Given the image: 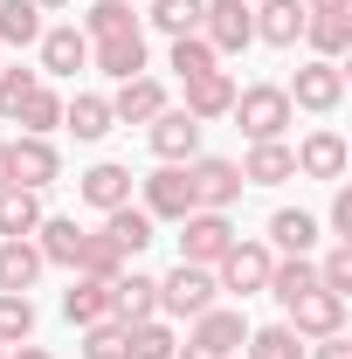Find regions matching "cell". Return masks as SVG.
<instances>
[{
    "mask_svg": "<svg viewBox=\"0 0 352 359\" xmlns=\"http://www.w3.org/2000/svg\"><path fill=\"white\" fill-rule=\"evenodd\" d=\"M269 269H276V249H269V242H235V249L215 263V283L228 290V297H263Z\"/></svg>",
    "mask_w": 352,
    "mask_h": 359,
    "instance_id": "8992f818",
    "label": "cell"
},
{
    "mask_svg": "<svg viewBox=\"0 0 352 359\" xmlns=\"http://www.w3.org/2000/svg\"><path fill=\"white\" fill-rule=\"evenodd\" d=\"M187 187H194V208H215V215H228L235 201H242V166L235 159H215V152H194L187 159Z\"/></svg>",
    "mask_w": 352,
    "mask_h": 359,
    "instance_id": "277c9868",
    "label": "cell"
},
{
    "mask_svg": "<svg viewBox=\"0 0 352 359\" xmlns=\"http://www.w3.org/2000/svg\"><path fill=\"white\" fill-rule=\"evenodd\" d=\"M132 28H138L132 0H90L83 7V35L90 42H111V35H132Z\"/></svg>",
    "mask_w": 352,
    "mask_h": 359,
    "instance_id": "e575fe53",
    "label": "cell"
},
{
    "mask_svg": "<svg viewBox=\"0 0 352 359\" xmlns=\"http://www.w3.org/2000/svg\"><path fill=\"white\" fill-rule=\"evenodd\" d=\"M318 242H325V222H318L311 208H276V215H269V249H276V256H311Z\"/></svg>",
    "mask_w": 352,
    "mask_h": 359,
    "instance_id": "d6986e66",
    "label": "cell"
},
{
    "mask_svg": "<svg viewBox=\"0 0 352 359\" xmlns=\"http://www.w3.org/2000/svg\"><path fill=\"white\" fill-rule=\"evenodd\" d=\"M249 14H256V42L269 48L304 42V0H249Z\"/></svg>",
    "mask_w": 352,
    "mask_h": 359,
    "instance_id": "e0dca14e",
    "label": "cell"
},
{
    "mask_svg": "<svg viewBox=\"0 0 352 359\" xmlns=\"http://www.w3.org/2000/svg\"><path fill=\"white\" fill-rule=\"evenodd\" d=\"M283 325H290L297 339H332V332H346V297H332V290H304V297L283 311Z\"/></svg>",
    "mask_w": 352,
    "mask_h": 359,
    "instance_id": "5bb4252c",
    "label": "cell"
},
{
    "mask_svg": "<svg viewBox=\"0 0 352 359\" xmlns=\"http://www.w3.org/2000/svg\"><path fill=\"white\" fill-rule=\"evenodd\" d=\"M111 125H118V118H111V97H97V90H76V97H62V132H76L83 145H97Z\"/></svg>",
    "mask_w": 352,
    "mask_h": 359,
    "instance_id": "7402d4cb",
    "label": "cell"
},
{
    "mask_svg": "<svg viewBox=\"0 0 352 359\" xmlns=\"http://www.w3.org/2000/svg\"><path fill=\"white\" fill-rule=\"evenodd\" d=\"M42 249L28 242V235H14V242H0V290H35V276H42Z\"/></svg>",
    "mask_w": 352,
    "mask_h": 359,
    "instance_id": "83f0119b",
    "label": "cell"
},
{
    "mask_svg": "<svg viewBox=\"0 0 352 359\" xmlns=\"http://www.w3.org/2000/svg\"><path fill=\"white\" fill-rule=\"evenodd\" d=\"M0 187H7V145H0Z\"/></svg>",
    "mask_w": 352,
    "mask_h": 359,
    "instance_id": "c3c4849f",
    "label": "cell"
},
{
    "mask_svg": "<svg viewBox=\"0 0 352 359\" xmlns=\"http://www.w3.org/2000/svg\"><path fill=\"white\" fill-rule=\"evenodd\" d=\"M325 228H332V242H352V187L346 180H332V215H325Z\"/></svg>",
    "mask_w": 352,
    "mask_h": 359,
    "instance_id": "7bdbcfd3",
    "label": "cell"
},
{
    "mask_svg": "<svg viewBox=\"0 0 352 359\" xmlns=\"http://www.w3.org/2000/svg\"><path fill=\"white\" fill-rule=\"evenodd\" d=\"M14 125H21V132H35V138L62 132V97H55L48 83H35V90H28V104L14 111Z\"/></svg>",
    "mask_w": 352,
    "mask_h": 359,
    "instance_id": "d590c367",
    "label": "cell"
},
{
    "mask_svg": "<svg viewBox=\"0 0 352 359\" xmlns=\"http://www.w3.org/2000/svg\"><path fill=\"white\" fill-rule=\"evenodd\" d=\"M304 290H318V263H311V256H276V269H269V297L290 311Z\"/></svg>",
    "mask_w": 352,
    "mask_h": 359,
    "instance_id": "1f68e13d",
    "label": "cell"
},
{
    "mask_svg": "<svg viewBox=\"0 0 352 359\" xmlns=\"http://www.w3.org/2000/svg\"><path fill=\"white\" fill-rule=\"evenodd\" d=\"M21 339H35V304L28 290H0V346H21Z\"/></svg>",
    "mask_w": 352,
    "mask_h": 359,
    "instance_id": "74e56055",
    "label": "cell"
},
{
    "mask_svg": "<svg viewBox=\"0 0 352 359\" xmlns=\"http://www.w3.org/2000/svg\"><path fill=\"white\" fill-rule=\"evenodd\" d=\"M318 290L352 297V242H332V249H325V263H318Z\"/></svg>",
    "mask_w": 352,
    "mask_h": 359,
    "instance_id": "60d3db41",
    "label": "cell"
},
{
    "mask_svg": "<svg viewBox=\"0 0 352 359\" xmlns=\"http://www.w3.org/2000/svg\"><path fill=\"white\" fill-rule=\"evenodd\" d=\"M35 83H42V69H7V62H0V125H14V111L28 104Z\"/></svg>",
    "mask_w": 352,
    "mask_h": 359,
    "instance_id": "b9f144b4",
    "label": "cell"
},
{
    "mask_svg": "<svg viewBox=\"0 0 352 359\" xmlns=\"http://www.w3.org/2000/svg\"><path fill=\"white\" fill-rule=\"evenodd\" d=\"M242 353H249V359H304V339H297L290 325H249Z\"/></svg>",
    "mask_w": 352,
    "mask_h": 359,
    "instance_id": "8d00e7d4",
    "label": "cell"
},
{
    "mask_svg": "<svg viewBox=\"0 0 352 359\" xmlns=\"http://www.w3.org/2000/svg\"><path fill=\"white\" fill-rule=\"evenodd\" d=\"M111 318H118V325L159 318V276H145V269H118V276H111Z\"/></svg>",
    "mask_w": 352,
    "mask_h": 359,
    "instance_id": "2e32d148",
    "label": "cell"
},
{
    "mask_svg": "<svg viewBox=\"0 0 352 359\" xmlns=\"http://www.w3.org/2000/svg\"><path fill=\"white\" fill-rule=\"evenodd\" d=\"M62 180V152H55V138H35V132H21L14 145H7V187H55Z\"/></svg>",
    "mask_w": 352,
    "mask_h": 359,
    "instance_id": "ba28073f",
    "label": "cell"
},
{
    "mask_svg": "<svg viewBox=\"0 0 352 359\" xmlns=\"http://www.w3.org/2000/svg\"><path fill=\"white\" fill-rule=\"evenodd\" d=\"M152 215H145V208H132V201H125V208H111V215H104V235H111V242H118V249H125V263H132V256H145V249H152V242H159V235H152Z\"/></svg>",
    "mask_w": 352,
    "mask_h": 359,
    "instance_id": "d4e9b609",
    "label": "cell"
},
{
    "mask_svg": "<svg viewBox=\"0 0 352 359\" xmlns=\"http://www.w3.org/2000/svg\"><path fill=\"white\" fill-rule=\"evenodd\" d=\"M228 118H235V132L249 138V145H263V138H283L290 132V97H283V83H242L235 90V104H228Z\"/></svg>",
    "mask_w": 352,
    "mask_h": 359,
    "instance_id": "6da1fadb",
    "label": "cell"
},
{
    "mask_svg": "<svg viewBox=\"0 0 352 359\" xmlns=\"http://www.w3.org/2000/svg\"><path fill=\"white\" fill-rule=\"evenodd\" d=\"M42 7L35 0H0V48H35L42 42Z\"/></svg>",
    "mask_w": 352,
    "mask_h": 359,
    "instance_id": "4dcf8cb0",
    "label": "cell"
},
{
    "mask_svg": "<svg viewBox=\"0 0 352 359\" xmlns=\"http://www.w3.org/2000/svg\"><path fill=\"white\" fill-rule=\"evenodd\" d=\"M118 269H125V249H118V242H111L104 228H97V235L83 228V249H76V276H97V283H111Z\"/></svg>",
    "mask_w": 352,
    "mask_h": 359,
    "instance_id": "836d02e7",
    "label": "cell"
},
{
    "mask_svg": "<svg viewBox=\"0 0 352 359\" xmlns=\"http://www.w3.org/2000/svg\"><path fill=\"white\" fill-rule=\"evenodd\" d=\"M201 35L215 55H242V48L256 42V14H249V0H201Z\"/></svg>",
    "mask_w": 352,
    "mask_h": 359,
    "instance_id": "52a82bcc",
    "label": "cell"
},
{
    "mask_svg": "<svg viewBox=\"0 0 352 359\" xmlns=\"http://www.w3.org/2000/svg\"><path fill=\"white\" fill-rule=\"evenodd\" d=\"M304 14H352V0H304Z\"/></svg>",
    "mask_w": 352,
    "mask_h": 359,
    "instance_id": "f6af8a7d",
    "label": "cell"
},
{
    "mask_svg": "<svg viewBox=\"0 0 352 359\" xmlns=\"http://www.w3.org/2000/svg\"><path fill=\"white\" fill-rule=\"evenodd\" d=\"M208 304H221L215 269L180 263V269H166V276H159V318H201Z\"/></svg>",
    "mask_w": 352,
    "mask_h": 359,
    "instance_id": "3957f363",
    "label": "cell"
},
{
    "mask_svg": "<svg viewBox=\"0 0 352 359\" xmlns=\"http://www.w3.org/2000/svg\"><path fill=\"white\" fill-rule=\"evenodd\" d=\"M304 42L318 62H339L352 48V14H304Z\"/></svg>",
    "mask_w": 352,
    "mask_h": 359,
    "instance_id": "f546056e",
    "label": "cell"
},
{
    "mask_svg": "<svg viewBox=\"0 0 352 359\" xmlns=\"http://www.w3.org/2000/svg\"><path fill=\"white\" fill-rule=\"evenodd\" d=\"M290 159H297V180H325V187H332V180H346V138L332 132V125H318V132H304L297 138V145H290Z\"/></svg>",
    "mask_w": 352,
    "mask_h": 359,
    "instance_id": "8fae6325",
    "label": "cell"
},
{
    "mask_svg": "<svg viewBox=\"0 0 352 359\" xmlns=\"http://www.w3.org/2000/svg\"><path fill=\"white\" fill-rule=\"evenodd\" d=\"M283 97H290V111H311V118H332L339 104H346V69L339 62H297V76L283 83Z\"/></svg>",
    "mask_w": 352,
    "mask_h": 359,
    "instance_id": "7a4b0ae2",
    "label": "cell"
},
{
    "mask_svg": "<svg viewBox=\"0 0 352 359\" xmlns=\"http://www.w3.org/2000/svg\"><path fill=\"white\" fill-rule=\"evenodd\" d=\"M138 208L152 222H187L194 215V187H187V166H152L138 180Z\"/></svg>",
    "mask_w": 352,
    "mask_h": 359,
    "instance_id": "9c48e42d",
    "label": "cell"
},
{
    "mask_svg": "<svg viewBox=\"0 0 352 359\" xmlns=\"http://www.w3.org/2000/svg\"><path fill=\"white\" fill-rule=\"evenodd\" d=\"M159 111H166V83L159 76H132V83L111 90V118L118 125H152Z\"/></svg>",
    "mask_w": 352,
    "mask_h": 359,
    "instance_id": "ffe728a7",
    "label": "cell"
},
{
    "mask_svg": "<svg viewBox=\"0 0 352 359\" xmlns=\"http://www.w3.org/2000/svg\"><path fill=\"white\" fill-rule=\"evenodd\" d=\"M7 359H48V353H42V346H35V339H21V346H14V353H7Z\"/></svg>",
    "mask_w": 352,
    "mask_h": 359,
    "instance_id": "bcb514c9",
    "label": "cell"
},
{
    "mask_svg": "<svg viewBox=\"0 0 352 359\" xmlns=\"http://www.w3.org/2000/svg\"><path fill=\"white\" fill-rule=\"evenodd\" d=\"M194 332H187V346H201V353H215V359H228V353H242V339H249V318L235 311V304H208L201 318H187Z\"/></svg>",
    "mask_w": 352,
    "mask_h": 359,
    "instance_id": "7c38bea8",
    "label": "cell"
},
{
    "mask_svg": "<svg viewBox=\"0 0 352 359\" xmlns=\"http://www.w3.org/2000/svg\"><path fill=\"white\" fill-rule=\"evenodd\" d=\"M62 318L83 332V325H97V318H111V283H97V276H76L69 290H62Z\"/></svg>",
    "mask_w": 352,
    "mask_h": 359,
    "instance_id": "f1b7e54d",
    "label": "cell"
},
{
    "mask_svg": "<svg viewBox=\"0 0 352 359\" xmlns=\"http://www.w3.org/2000/svg\"><path fill=\"white\" fill-rule=\"evenodd\" d=\"M42 76H76V69H90V35L76 28V21H55V28H42Z\"/></svg>",
    "mask_w": 352,
    "mask_h": 359,
    "instance_id": "9a60e30c",
    "label": "cell"
},
{
    "mask_svg": "<svg viewBox=\"0 0 352 359\" xmlns=\"http://www.w3.org/2000/svg\"><path fill=\"white\" fill-rule=\"evenodd\" d=\"M166 69H173L180 83H194V76L221 69V55L208 48V35H173V48H166Z\"/></svg>",
    "mask_w": 352,
    "mask_h": 359,
    "instance_id": "d6a6232c",
    "label": "cell"
},
{
    "mask_svg": "<svg viewBox=\"0 0 352 359\" xmlns=\"http://www.w3.org/2000/svg\"><path fill=\"white\" fill-rule=\"evenodd\" d=\"M173 359H215V353H201V346H180V353Z\"/></svg>",
    "mask_w": 352,
    "mask_h": 359,
    "instance_id": "7dc6e473",
    "label": "cell"
},
{
    "mask_svg": "<svg viewBox=\"0 0 352 359\" xmlns=\"http://www.w3.org/2000/svg\"><path fill=\"white\" fill-rule=\"evenodd\" d=\"M76 359H125V325H118V318H97V325H83Z\"/></svg>",
    "mask_w": 352,
    "mask_h": 359,
    "instance_id": "f35d334b",
    "label": "cell"
},
{
    "mask_svg": "<svg viewBox=\"0 0 352 359\" xmlns=\"http://www.w3.org/2000/svg\"><path fill=\"white\" fill-rule=\"evenodd\" d=\"M145 145H152V159H159V166H187V159L201 152V125H194L180 104H166V111L145 125Z\"/></svg>",
    "mask_w": 352,
    "mask_h": 359,
    "instance_id": "30bf717a",
    "label": "cell"
},
{
    "mask_svg": "<svg viewBox=\"0 0 352 359\" xmlns=\"http://www.w3.org/2000/svg\"><path fill=\"white\" fill-rule=\"evenodd\" d=\"M242 180H249V187H283V180H297V159H290V145H283V138H263V145H249V159H242Z\"/></svg>",
    "mask_w": 352,
    "mask_h": 359,
    "instance_id": "cb8c5ba5",
    "label": "cell"
},
{
    "mask_svg": "<svg viewBox=\"0 0 352 359\" xmlns=\"http://www.w3.org/2000/svg\"><path fill=\"white\" fill-rule=\"evenodd\" d=\"M318 353H304V359H352V339L346 332H332V339H311Z\"/></svg>",
    "mask_w": 352,
    "mask_h": 359,
    "instance_id": "ee69618b",
    "label": "cell"
},
{
    "mask_svg": "<svg viewBox=\"0 0 352 359\" xmlns=\"http://www.w3.org/2000/svg\"><path fill=\"white\" fill-rule=\"evenodd\" d=\"M0 359H7V346H0Z\"/></svg>",
    "mask_w": 352,
    "mask_h": 359,
    "instance_id": "f907efd6",
    "label": "cell"
},
{
    "mask_svg": "<svg viewBox=\"0 0 352 359\" xmlns=\"http://www.w3.org/2000/svg\"><path fill=\"white\" fill-rule=\"evenodd\" d=\"M242 235H235V222L228 215H215V208H194L187 222H180V263H201V269H215L228 249H235Z\"/></svg>",
    "mask_w": 352,
    "mask_h": 359,
    "instance_id": "5b68a950",
    "label": "cell"
},
{
    "mask_svg": "<svg viewBox=\"0 0 352 359\" xmlns=\"http://www.w3.org/2000/svg\"><path fill=\"white\" fill-rule=\"evenodd\" d=\"M145 62H152L145 28H132V35H111V42H90V69H104L111 83H132V76H145Z\"/></svg>",
    "mask_w": 352,
    "mask_h": 359,
    "instance_id": "4fadbf2b",
    "label": "cell"
},
{
    "mask_svg": "<svg viewBox=\"0 0 352 359\" xmlns=\"http://www.w3.org/2000/svg\"><path fill=\"white\" fill-rule=\"evenodd\" d=\"M76 201H83V208H97V215L125 208V201H132V166H118V159H97V166L76 180Z\"/></svg>",
    "mask_w": 352,
    "mask_h": 359,
    "instance_id": "ac0fdd59",
    "label": "cell"
},
{
    "mask_svg": "<svg viewBox=\"0 0 352 359\" xmlns=\"http://www.w3.org/2000/svg\"><path fill=\"white\" fill-rule=\"evenodd\" d=\"M235 90H242V83H235L228 69H208V76H194V83H187V104H180V111H187L194 125H215V118H228Z\"/></svg>",
    "mask_w": 352,
    "mask_h": 359,
    "instance_id": "44dd1931",
    "label": "cell"
},
{
    "mask_svg": "<svg viewBox=\"0 0 352 359\" xmlns=\"http://www.w3.org/2000/svg\"><path fill=\"white\" fill-rule=\"evenodd\" d=\"M35 228H42V194L35 187H0V242L35 235Z\"/></svg>",
    "mask_w": 352,
    "mask_h": 359,
    "instance_id": "4316f807",
    "label": "cell"
},
{
    "mask_svg": "<svg viewBox=\"0 0 352 359\" xmlns=\"http://www.w3.org/2000/svg\"><path fill=\"white\" fill-rule=\"evenodd\" d=\"M152 28L173 42V35H201V0H152Z\"/></svg>",
    "mask_w": 352,
    "mask_h": 359,
    "instance_id": "ab89813d",
    "label": "cell"
},
{
    "mask_svg": "<svg viewBox=\"0 0 352 359\" xmlns=\"http://www.w3.org/2000/svg\"><path fill=\"white\" fill-rule=\"evenodd\" d=\"M28 242L42 249V263H62V269H76V249H83V228H76V215H42V228H35Z\"/></svg>",
    "mask_w": 352,
    "mask_h": 359,
    "instance_id": "603a6c76",
    "label": "cell"
},
{
    "mask_svg": "<svg viewBox=\"0 0 352 359\" xmlns=\"http://www.w3.org/2000/svg\"><path fill=\"white\" fill-rule=\"evenodd\" d=\"M173 353H180L173 318H138V325H125V359H173Z\"/></svg>",
    "mask_w": 352,
    "mask_h": 359,
    "instance_id": "484cf974",
    "label": "cell"
},
{
    "mask_svg": "<svg viewBox=\"0 0 352 359\" xmlns=\"http://www.w3.org/2000/svg\"><path fill=\"white\" fill-rule=\"evenodd\" d=\"M35 7H42V14H48V7H69V0H35Z\"/></svg>",
    "mask_w": 352,
    "mask_h": 359,
    "instance_id": "681fc988",
    "label": "cell"
}]
</instances>
